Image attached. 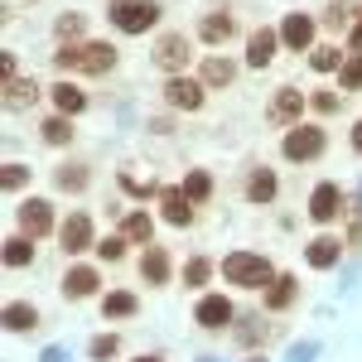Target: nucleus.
Returning a JSON list of instances; mask_svg holds the SVG:
<instances>
[{"mask_svg":"<svg viewBox=\"0 0 362 362\" xmlns=\"http://www.w3.org/2000/svg\"><path fill=\"white\" fill-rule=\"evenodd\" d=\"M305 107H309V97H305V92H295V87H280L276 97H271V107H266V116H271L276 126H300Z\"/></svg>","mask_w":362,"mask_h":362,"instance_id":"7","label":"nucleus"},{"mask_svg":"<svg viewBox=\"0 0 362 362\" xmlns=\"http://www.w3.org/2000/svg\"><path fill=\"white\" fill-rule=\"evenodd\" d=\"M232 15H223V10H213V15H208V20H203V29H198V34H203V39H208V44H227V39H232Z\"/></svg>","mask_w":362,"mask_h":362,"instance_id":"20","label":"nucleus"},{"mask_svg":"<svg viewBox=\"0 0 362 362\" xmlns=\"http://www.w3.org/2000/svg\"><path fill=\"white\" fill-rule=\"evenodd\" d=\"M280 44L295 49V54H305L309 44H314V20H309V15H285V25H280Z\"/></svg>","mask_w":362,"mask_h":362,"instance_id":"11","label":"nucleus"},{"mask_svg":"<svg viewBox=\"0 0 362 362\" xmlns=\"http://www.w3.org/2000/svg\"><path fill=\"white\" fill-rule=\"evenodd\" d=\"M34 97H39V87L29 83V78H15V83H5V107H10V112H20V107H29Z\"/></svg>","mask_w":362,"mask_h":362,"instance_id":"23","label":"nucleus"},{"mask_svg":"<svg viewBox=\"0 0 362 362\" xmlns=\"http://www.w3.org/2000/svg\"><path fill=\"white\" fill-rule=\"evenodd\" d=\"M63 295H68V300H87V295H97V271H92V266H73V271L63 276Z\"/></svg>","mask_w":362,"mask_h":362,"instance_id":"16","label":"nucleus"},{"mask_svg":"<svg viewBox=\"0 0 362 362\" xmlns=\"http://www.w3.org/2000/svg\"><path fill=\"white\" fill-rule=\"evenodd\" d=\"M0 73H5V83H15V58L0 54Z\"/></svg>","mask_w":362,"mask_h":362,"instance_id":"39","label":"nucleus"},{"mask_svg":"<svg viewBox=\"0 0 362 362\" xmlns=\"http://www.w3.org/2000/svg\"><path fill=\"white\" fill-rule=\"evenodd\" d=\"M309 107H314V112H319V116L338 112V92H314V97H309Z\"/></svg>","mask_w":362,"mask_h":362,"instance_id":"36","label":"nucleus"},{"mask_svg":"<svg viewBox=\"0 0 362 362\" xmlns=\"http://www.w3.org/2000/svg\"><path fill=\"white\" fill-rule=\"evenodd\" d=\"M343 213H348V198H343L338 184H319V189L309 194V218H314V223H338Z\"/></svg>","mask_w":362,"mask_h":362,"instance_id":"6","label":"nucleus"},{"mask_svg":"<svg viewBox=\"0 0 362 362\" xmlns=\"http://www.w3.org/2000/svg\"><path fill=\"white\" fill-rule=\"evenodd\" d=\"M58 189H68V194H83V189H87V174H83L78 165H73V169H58Z\"/></svg>","mask_w":362,"mask_h":362,"instance_id":"34","label":"nucleus"},{"mask_svg":"<svg viewBox=\"0 0 362 362\" xmlns=\"http://www.w3.org/2000/svg\"><path fill=\"white\" fill-rule=\"evenodd\" d=\"M338 87H343V92H358V87H362V54L343 58V68H338Z\"/></svg>","mask_w":362,"mask_h":362,"instance_id":"27","label":"nucleus"},{"mask_svg":"<svg viewBox=\"0 0 362 362\" xmlns=\"http://www.w3.org/2000/svg\"><path fill=\"white\" fill-rule=\"evenodd\" d=\"M165 102L169 107H179V112H198L203 107V83H194V78H169L165 83Z\"/></svg>","mask_w":362,"mask_h":362,"instance_id":"8","label":"nucleus"},{"mask_svg":"<svg viewBox=\"0 0 362 362\" xmlns=\"http://www.w3.org/2000/svg\"><path fill=\"white\" fill-rule=\"evenodd\" d=\"M54 92V107H58V116H78L87 107V97H83V87H73V83H58V87H49Z\"/></svg>","mask_w":362,"mask_h":362,"instance_id":"18","label":"nucleus"},{"mask_svg":"<svg viewBox=\"0 0 362 362\" xmlns=\"http://www.w3.org/2000/svg\"><path fill=\"white\" fill-rule=\"evenodd\" d=\"M223 276L232 280V285H242V290H271L276 271H271V261L256 256V251H232L223 261Z\"/></svg>","mask_w":362,"mask_h":362,"instance_id":"2","label":"nucleus"},{"mask_svg":"<svg viewBox=\"0 0 362 362\" xmlns=\"http://www.w3.org/2000/svg\"><path fill=\"white\" fill-rule=\"evenodd\" d=\"M276 44H280L276 29H256V34L247 39V63L251 68H266V63L276 58Z\"/></svg>","mask_w":362,"mask_h":362,"instance_id":"14","label":"nucleus"},{"mask_svg":"<svg viewBox=\"0 0 362 362\" xmlns=\"http://www.w3.org/2000/svg\"><path fill=\"white\" fill-rule=\"evenodd\" d=\"M121 251H126V237H107V242H97V256H102V261H121Z\"/></svg>","mask_w":362,"mask_h":362,"instance_id":"35","label":"nucleus"},{"mask_svg":"<svg viewBox=\"0 0 362 362\" xmlns=\"http://www.w3.org/2000/svg\"><path fill=\"white\" fill-rule=\"evenodd\" d=\"M58 242H63V251H68V256L87 251V247H92V218H87V213H73L68 223L58 227Z\"/></svg>","mask_w":362,"mask_h":362,"instance_id":"9","label":"nucleus"},{"mask_svg":"<svg viewBox=\"0 0 362 362\" xmlns=\"http://www.w3.org/2000/svg\"><path fill=\"white\" fill-rule=\"evenodd\" d=\"M34 324H39V309L34 305H5V329H10V334H25Z\"/></svg>","mask_w":362,"mask_h":362,"instance_id":"22","label":"nucleus"},{"mask_svg":"<svg viewBox=\"0 0 362 362\" xmlns=\"http://www.w3.org/2000/svg\"><path fill=\"white\" fill-rule=\"evenodd\" d=\"M83 34V15H63L58 20V39H78Z\"/></svg>","mask_w":362,"mask_h":362,"instance_id":"37","label":"nucleus"},{"mask_svg":"<svg viewBox=\"0 0 362 362\" xmlns=\"http://www.w3.org/2000/svg\"><path fill=\"white\" fill-rule=\"evenodd\" d=\"M160 208H165L169 227H189L194 223V198L184 194V189H165V194H160Z\"/></svg>","mask_w":362,"mask_h":362,"instance_id":"12","label":"nucleus"},{"mask_svg":"<svg viewBox=\"0 0 362 362\" xmlns=\"http://www.w3.org/2000/svg\"><path fill=\"white\" fill-rule=\"evenodd\" d=\"M112 25L121 29V34H145V29L160 20V5L155 0H112Z\"/></svg>","mask_w":362,"mask_h":362,"instance_id":"3","label":"nucleus"},{"mask_svg":"<svg viewBox=\"0 0 362 362\" xmlns=\"http://www.w3.org/2000/svg\"><path fill=\"white\" fill-rule=\"evenodd\" d=\"M232 78H237V68H232L227 58H208V63H203V87H227Z\"/></svg>","mask_w":362,"mask_h":362,"instance_id":"25","label":"nucleus"},{"mask_svg":"<svg viewBox=\"0 0 362 362\" xmlns=\"http://www.w3.org/2000/svg\"><path fill=\"white\" fill-rule=\"evenodd\" d=\"M140 276L150 280V285H169V251L165 247H145V256H140Z\"/></svg>","mask_w":362,"mask_h":362,"instance_id":"17","label":"nucleus"},{"mask_svg":"<svg viewBox=\"0 0 362 362\" xmlns=\"http://www.w3.org/2000/svg\"><path fill=\"white\" fill-rule=\"evenodd\" d=\"M324 145H329V136H324V126H290L285 131V140H280V150H285V160H319L324 155Z\"/></svg>","mask_w":362,"mask_h":362,"instance_id":"4","label":"nucleus"},{"mask_svg":"<svg viewBox=\"0 0 362 362\" xmlns=\"http://www.w3.org/2000/svg\"><path fill=\"white\" fill-rule=\"evenodd\" d=\"M309 68H314V73H334V68H343V54H338L334 44H324V49L309 54Z\"/></svg>","mask_w":362,"mask_h":362,"instance_id":"29","label":"nucleus"},{"mask_svg":"<svg viewBox=\"0 0 362 362\" xmlns=\"http://www.w3.org/2000/svg\"><path fill=\"white\" fill-rule=\"evenodd\" d=\"M208 276H213V261H203V256H194V261L184 266V285H203Z\"/></svg>","mask_w":362,"mask_h":362,"instance_id":"32","label":"nucleus"},{"mask_svg":"<svg viewBox=\"0 0 362 362\" xmlns=\"http://www.w3.org/2000/svg\"><path fill=\"white\" fill-rule=\"evenodd\" d=\"M295 295H300V280H295V276H276V280H271V290H266V309L295 305Z\"/></svg>","mask_w":362,"mask_h":362,"instance_id":"19","label":"nucleus"},{"mask_svg":"<svg viewBox=\"0 0 362 362\" xmlns=\"http://www.w3.org/2000/svg\"><path fill=\"white\" fill-rule=\"evenodd\" d=\"M136 295H131V290H112V295H107V300H102V314H107V319H131V314H136Z\"/></svg>","mask_w":362,"mask_h":362,"instance_id":"21","label":"nucleus"},{"mask_svg":"<svg viewBox=\"0 0 362 362\" xmlns=\"http://www.w3.org/2000/svg\"><path fill=\"white\" fill-rule=\"evenodd\" d=\"M189 58H194V44H189L184 34H165V39L155 44V68H165L169 78H179V73L189 68Z\"/></svg>","mask_w":362,"mask_h":362,"instance_id":"5","label":"nucleus"},{"mask_svg":"<svg viewBox=\"0 0 362 362\" xmlns=\"http://www.w3.org/2000/svg\"><path fill=\"white\" fill-rule=\"evenodd\" d=\"M20 227H25V237H44V232H54V208H49L44 198H25V208H20Z\"/></svg>","mask_w":362,"mask_h":362,"instance_id":"10","label":"nucleus"},{"mask_svg":"<svg viewBox=\"0 0 362 362\" xmlns=\"http://www.w3.org/2000/svg\"><path fill=\"white\" fill-rule=\"evenodd\" d=\"M247 198L251 203H271V198H276V174H271V169H256L251 184H247Z\"/></svg>","mask_w":362,"mask_h":362,"instance_id":"24","label":"nucleus"},{"mask_svg":"<svg viewBox=\"0 0 362 362\" xmlns=\"http://www.w3.org/2000/svg\"><path fill=\"white\" fill-rule=\"evenodd\" d=\"M25 179H29V169H25V165H5V174H0V184H5V189H20Z\"/></svg>","mask_w":362,"mask_h":362,"instance_id":"38","label":"nucleus"},{"mask_svg":"<svg viewBox=\"0 0 362 362\" xmlns=\"http://www.w3.org/2000/svg\"><path fill=\"white\" fill-rule=\"evenodd\" d=\"M150 232H155L150 213H131V218H126V227H121V237H126V242H145V247H150Z\"/></svg>","mask_w":362,"mask_h":362,"instance_id":"26","label":"nucleus"},{"mask_svg":"<svg viewBox=\"0 0 362 362\" xmlns=\"http://www.w3.org/2000/svg\"><path fill=\"white\" fill-rule=\"evenodd\" d=\"M194 319L203 329H227V324H232V305H227L223 295H208V300H198Z\"/></svg>","mask_w":362,"mask_h":362,"instance_id":"13","label":"nucleus"},{"mask_svg":"<svg viewBox=\"0 0 362 362\" xmlns=\"http://www.w3.org/2000/svg\"><path fill=\"white\" fill-rule=\"evenodd\" d=\"M136 362H165V358H136Z\"/></svg>","mask_w":362,"mask_h":362,"instance_id":"42","label":"nucleus"},{"mask_svg":"<svg viewBox=\"0 0 362 362\" xmlns=\"http://www.w3.org/2000/svg\"><path fill=\"white\" fill-rule=\"evenodd\" d=\"M358 15V25H353V54H362V10H353Z\"/></svg>","mask_w":362,"mask_h":362,"instance_id":"40","label":"nucleus"},{"mask_svg":"<svg viewBox=\"0 0 362 362\" xmlns=\"http://www.w3.org/2000/svg\"><path fill=\"white\" fill-rule=\"evenodd\" d=\"M44 140H49V145H68V140H73V121H68V116H49V121H44Z\"/></svg>","mask_w":362,"mask_h":362,"instance_id":"30","label":"nucleus"},{"mask_svg":"<svg viewBox=\"0 0 362 362\" xmlns=\"http://www.w3.org/2000/svg\"><path fill=\"white\" fill-rule=\"evenodd\" d=\"M184 194L194 198V203H203V198L213 194V179H208V174H203V169H194V174H189V179H184Z\"/></svg>","mask_w":362,"mask_h":362,"instance_id":"31","label":"nucleus"},{"mask_svg":"<svg viewBox=\"0 0 362 362\" xmlns=\"http://www.w3.org/2000/svg\"><path fill=\"white\" fill-rule=\"evenodd\" d=\"M58 73H112L116 68V49L112 44H63L54 54Z\"/></svg>","mask_w":362,"mask_h":362,"instance_id":"1","label":"nucleus"},{"mask_svg":"<svg viewBox=\"0 0 362 362\" xmlns=\"http://www.w3.org/2000/svg\"><path fill=\"white\" fill-rule=\"evenodd\" d=\"M116 348H121L116 334H102V338H92V348H87V353H92V362H107V358H116Z\"/></svg>","mask_w":362,"mask_h":362,"instance_id":"33","label":"nucleus"},{"mask_svg":"<svg viewBox=\"0 0 362 362\" xmlns=\"http://www.w3.org/2000/svg\"><path fill=\"white\" fill-rule=\"evenodd\" d=\"M353 150H358V155H362V121H358V126H353Z\"/></svg>","mask_w":362,"mask_h":362,"instance_id":"41","label":"nucleus"},{"mask_svg":"<svg viewBox=\"0 0 362 362\" xmlns=\"http://www.w3.org/2000/svg\"><path fill=\"white\" fill-rule=\"evenodd\" d=\"M34 237H10L5 242V266H29L34 261V247H29Z\"/></svg>","mask_w":362,"mask_h":362,"instance_id":"28","label":"nucleus"},{"mask_svg":"<svg viewBox=\"0 0 362 362\" xmlns=\"http://www.w3.org/2000/svg\"><path fill=\"white\" fill-rule=\"evenodd\" d=\"M305 256H309L314 271H329V266H338V256H343V242H338V237H314Z\"/></svg>","mask_w":362,"mask_h":362,"instance_id":"15","label":"nucleus"}]
</instances>
